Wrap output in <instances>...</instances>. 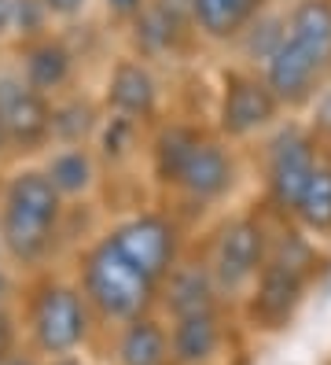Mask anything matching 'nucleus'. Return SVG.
I'll list each match as a JSON object with an SVG mask.
<instances>
[{
  "instance_id": "f257e3e1",
  "label": "nucleus",
  "mask_w": 331,
  "mask_h": 365,
  "mask_svg": "<svg viewBox=\"0 0 331 365\" xmlns=\"http://www.w3.org/2000/svg\"><path fill=\"white\" fill-rule=\"evenodd\" d=\"M247 148L217 133L199 111H169L147 137L151 196L188 229L228 210L247 178Z\"/></svg>"
},
{
  "instance_id": "f03ea898",
  "label": "nucleus",
  "mask_w": 331,
  "mask_h": 365,
  "mask_svg": "<svg viewBox=\"0 0 331 365\" xmlns=\"http://www.w3.org/2000/svg\"><path fill=\"white\" fill-rule=\"evenodd\" d=\"M66 203L41 163H15L0 181V255L19 277L70 262Z\"/></svg>"
},
{
  "instance_id": "7ed1b4c3",
  "label": "nucleus",
  "mask_w": 331,
  "mask_h": 365,
  "mask_svg": "<svg viewBox=\"0 0 331 365\" xmlns=\"http://www.w3.org/2000/svg\"><path fill=\"white\" fill-rule=\"evenodd\" d=\"M15 310L22 325V347L33 351L41 361L85 354L103 336L100 317L85 299L70 266H48L22 277Z\"/></svg>"
},
{
  "instance_id": "20e7f679",
  "label": "nucleus",
  "mask_w": 331,
  "mask_h": 365,
  "mask_svg": "<svg viewBox=\"0 0 331 365\" xmlns=\"http://www.w3.org/2000/svg\"><path fill=\"white\" fill-rule=\"evenodd\" d=\"M324 262H327L324 244H317L313 236H305L298 225L276 218L269 259H265L251 292L239 299L247 329L261 332V336L283 332L298 317V310L309 299V288L317 284Z\"/></svg>"
},
{
  "instance_id": "39448f33",
  "label": "nucleus",
  "mask_w": 331,
  "mask_h": 365,
  "mask_svg": "<svg viewBox=\"0 0 331 365\" xmlns=\"http://www.w3.org/2000/svg\"><path fill=\"white\" fill-rule=\"evenodd\" d=\"M283 37L261 74L287 115H302L331 81V0H283Z\"/></svg>"
},
{
  "instance_id": "423d86ee",
  "label": "nucleus",
  "mask_w": 331,
  "mask_h": 365,
  "mask_svg": "<svg viewBox=\"0 0 331 365\" xmlns=\"http://www.w3.org/2000/svg\"><path fill=\"white\" fill-rule=\"evenodd\" d=\"M276 214L261 200L232 203L210 222V229L199 236V251L217 281V292L225 303H239L258 281V273L269 259Z\"/></svg>"
},
{
  "instance_id": "0eeeda50",
  "label": "nucleus",
  "mask_w": 331,
  "mask_h": 365,
  "mask_svg": "<svg viewBox=\"0 0 331 365\" xmlns=\"http://www.w3.org/2000/svg\"><path fill=\"white\" fill-rule=\"evenodd\" d=\"M70 273L78 277V284H81L85 299L93 303L103 329L159 310V292L162 288L154 284L144 269L132 266L103 236V229L70 255Z\"/></svg>"
},
{
  "instance_id": "6e6552de",
  "label": "nucleus",
  "mask_w": 331,
  "mask_h": 365,
  "mask_svg": "<svg viewBox=\"0 0 331 365\" xmlns=\"http://www.w3.org/2000/svg\"><path fill=\"white\" fill-rule=\"evenodd\" d=\"M320 137L313 133L302 115H287L269 137H261L251 152V170L258 178V200L269 207L276 218H291L298 207L305 181L320 159Z\"/></svg>"
},
{
  "instance_id": "1a4fd4ad",
  "label": "nucleus",
  "mask_w": 331,
  "mask_h": 365,
  "mask_svg": "<svg viewBox=\"0 0 331 365\" xmlns=\"http://www.w3.org/2000/svg\"><path fill=\"white\" fill-rule=\"evenodd\" d=\"M206 118L217 125L221 137H228L239 148H254L261 137H269L287 118V107L273 93L258 67H247L239 59H228L217 67V81L210 93Z\"/></svg>"
},
{
  "instance_id": "9d476101",
  "label": "nucleus",
  "mask_w": 331,
  "mask_h": 365,
  "mask_svg": "<svg viewBox=\"0 0 331 365\" xmlns=\"http://www.w3.org/2000/svg\"><path fill=\"white\" fill-rule=\"evenodd\" d=\"M96 89H100L107 115L132 118L140 125H159L173 111V100L166 89V71L140 56H132L129 48H118L110 56V63L100 71Z\"/></svg>"
},
{
  "instance_id": "9b49d317",
  "label": "nucleus",
  "mask_w": 331,
  "mask_h": 365,
  "mask_svg": "<svg viewBox=\"0 0 331 365\" xmlns=\"http://www.w3.org/2000/svg\"><path fill=\"white\" fill-rule=\"evenodd\" d=\"M122 48H129L132 56H140L162 71H173L191 63L206 45L195 34L184 0H151L137 23L122 30Z\"/></svg>"
},
{
  "instance_id": "f8f14e48",
  "label": "nucleus",
  "mask_w": 331,
  "mask_h": 365,
  "mask_svg": "<svg viewBox=\"0 0 331 365\" xmlns=\"http://www.w3.org/2000/svg\"><path fill=\"white\" fill-rule=\"evenodd\" d=\"M0 122L19 163H37L52 148V100L41 96L8 56H0Z\"/></svg>"
},
{
  "instance_id": "ddd939ff",
  "label": "nucleus",
  "mask_w": 331,
  "mask_h": 365,
  "mask_svg": "<svg viewBox=\"0 0 331 365\" xmlns=\"http://www.w3.org/2000/svg\"><path fill=\"white\" fill-rule=\"evenodd\" d=\"M8 59L15 63V71L48 100L85 85V74H88L85 59L78 56L66 30H52L48 37L30 41V45H22V48H11Z\"/></svg>"
},
{
  "instance_id": "4468645a",
  "label": "nucleus",
  "mask_w": 331,
  "mask_h": 365,
  "mask_svg": "<svg viewBox=\"0 0 331 365\" xmlns=\"http://www.w3.org/2000/svg\"><path fill=\"white\" fill-rule=\"evenodd\" d=\"M37 163L66 203H100L107 170L93 144H52Z\"/></svg>"
},
{
  "instance_id": "2eb2a0df",
  "label": "nucleus",
  "mask_w": 331,
  "mask_h": 365,
  "mask_svg": "<svg viewBox=\"0 0 331 365\" xmlns=\"http://www.w3.org/2000/svg\"><path fill=\"white\" fill-rule=\"evenodd\" d=\"M217 307H228L217 292V281L203 259V251L191 247L184 251V259L173 266V273L162 281V292H159V314L166 321L173 317H184V314H199V310H217Z\"/></svg>"
},
{
  "instance_id": "dca6fc26",
  "label": "nucleus",
  "mask_w": 331,
  "mask_h": 365,
  "mask_svg": "<svg viewBox=\"0 0 331 365\" xmlns=\"http://www.w3.org/2000/svg\"><path fill=\"white\" fill-rule=\"evenodd\" d=\"M103 336H107L110 365H173L169 325L159 310L122 321V325H110L103 329Z\"/></svg>"
},
{
  "instance_id": "f3484780",
  "label": "nucleus",
  "mask_w": 331,
  "mask_h": 365,
  "mask_svg": "<svg viewBox=\"0 0 331 365\" xmlns=\"http://www.w3.org/2000/svg\"><path fill=\"white\" fill-rule=\"evenodd\" d=\"M228 307L199 310L166 321L173 365H214L228 347Z\"/></svg>"
},
{
  "instance_id": "a211bd4d",
  "label": "nucleus",
  "mask_w": 331,
  "mask_h": 365,
  "mask_svg": "<svg viewBox=\"0 0 331 365\" xmlns=\"http://www.w3.org/2000/svg\"><path fill=\"white\" fill-rule=\"evenodd\" d=\"M280 0H184L195 34L206 48H232L239 34Z\"/></svg>"
},
{
  "instance_id": "6ab92c4d",
  "label": "nucleus",
  "mask_w": 331,
  "mask_h": 365,
  "mask_svg": "<svg viewBox=\"0 0 331 365\" xmlns=\"http://www.w3.org/2000/svg\"><path fill=\"white\" fill-rule=\"evenodd\" d=\"M147 137H151V125L107 115L93 140L107 178H137V174L147 178Z\"/></svg>"
},
{
  "instance_id": "aec40b11",
  "label": "nucleus",
  "mask_w": 331,
  "mask_h": 365,
  "mask_svg": "<svg viewBox=\"0 0 331 365\" xmlns=\"http://www.w3.org/2000/svg\"><path fill=\"white\" fill-rule=\"evenodd\" d=\"M103 118L107 107L100 100V89L78 85L52 100V144H93Z\"/></svg>"
},
{
  "instance_id": "412c9836",
  "label": "nucleus",
  "mask_w": 331,
  "mask_h": 365,
  "mask_svg": "<svg viewBox=\"0 0 331 365\" xmlns=\"http://www.w3.org/2000/svg\"><path fill=\"white\" fill-rule=\"evenodd\" d=\"M283 222L298 225L317 244H331V140L320 144V159L305 181L302 200L291 210V218H283Z\"/></svg>"
},
{
  "instance_id": "4be33fe9",
  "label": "nucleus",
  "mask_w": 331,
  "mask_h": 365,
  "mask_svg": "<svg viewBox=\"0 0 331 365\" xmlns=\"http://www.w3.org/2000/svg\"><path fill=\"white\" fill-rule=\"evenodd\" d=\"M283 0L280 4H273L265 15H258L254 23L239 34V41L228 48L232 52V59H239V63H247V67H265V59H269L273 52H276V45H280V37H283Z\"/></svg>"
},
{
  "instance_id": "5701e85b",
  "label": "nucleus",
  "mask_w": 331,
  "mask_h": 365,
  "mask_svg": "<svg viewBox=\"0 0 331 365\" xmlns=\"http://www.w3.org/2000/svg\"><path fill=\"white\" fill-rule=\"evenodd\" d=\"M56 26L52 11L44 8V0H15V15H11V48H22L30 41L48 37Z\"/></svg>"
},
{
  "instance_id": "b1692460",
  "label": "nucleus",
  "mask_w": 331,
  "mask_h": 365,
  "mask_svg": "<svg viewBox=\"0 0 331 365\" xmlns=\"http://www.w3.org/2000/svg\"><path fill=\"white\" fill-rule=\"evenodd\" d=\"M147 4L151 0H96V15L110 30H118V37H122V30H129L132 23H137Z\"/></svg>"
},
{
  "instance_id": "393cba45",
  "label": "nucleus",
  "mask_w": 331,
  "mask_h": 365,
  "mask_svg": "<svg viewBox=\"0 0 331 365\" xmlns=\"http://www.w3.org/2000/svg\"><path fill=\"white\" fill-rule=\"evenodd\" d=\"M302 118L313 125V133H317L320 140H331V81L317 93V100L302 111Z\"/></svg>"
},
{
  "instance_id": "a878e982",
  "label": "nucleus",
  "mask_w": 331,
  "mask_h": 365,
  "mask_svg": "<svg viewBox=\"0 0 331 365\" xmlns=\"http://www.w3.org/2000/svg\"><path fill=\"white\" fill-rule=\"evenodd\" d=\"M44 8L52 11L56 26H74L81 19L96 15V0H44Z\"/></svg>"
},
{
  "instance_id": "bb28decb",
  "label": "nucleus",
  "mask_w": 331,
  "mask_h": 365,
  "mask_svg": "<svg viewBox=\"0 0 331 365\" xmlns=\"http://www.w3.org/2000/svg\"><path fill=\"white\" fill-rule=\"evenodd\" d=\"M15 351H22V325L11 303V307H0V358H11Z\"/></svg>"
},
{
  "instance_id": "cd10ccee",
  "label": "nucleus",
  "mask_w": 331,
  "mask_h": 365,
  "mask_svg": "<svg viewBox=\"0 0 331 365\" xmlns=\"http://www.w3.org/2000/svg\"><path fill=\"white\" fill-rule=\"evenodd\" d=\"M19 284H22V277L15 273V266H8L4 255H0V307L15 303V299H19Z\"/></svg>"
},
{
  "instance_id": "c85d7f7f",
  "label": "nucleus",
  "mask_w": 331,
  "mask_h": 365,
  "mask_svg": "<svg viewBox=\"0 0 331 365\" xmlns=\"http://www.w3.org/2000/svg\"><path fill=\"white\" fill-rule=\"evenodd\" d=\"M11 15H15V0H0V56L11 52Z\"/></svg>"
},
{
  "instance_id": "c756f323",
  "label": "nucleus",
  "mask_w": 331,
  "mask_h": 365,
  "mask_svg": "<svg viewBox=\"0 0 331 365\" xmlns=\"http://www.w3.org/2000/svg\"><path fill=\"white\" fill-rule=\"evenodd\" d=\"M19 159H15V148H11V137L4 130V122H0V170H11Z\"/></svg>"
},
{
  "instance_id": "7c9ffc66",
  "label": "nucleus",
  "mask_w": 331,
  "mask_h": 365,
  "mask_svg": "<svg viewBox=\"0 0 331 365\" xmlns=\"http://www.w3.org/2000/svg\"><path fill=\"white\" fill-rule=\"evenodd\" d=\"M4 365H44L33 351H26V347H22V351H15L11 358H4Z\"/></svg>"
},
{
  "instance_id": "2f4dec72",
  "label": "nucleus",
  "mask_w": 331,
  "mask_h": 365,
  "mask_svg": "<svg viewBox=\"0 0 331 365\" xmlns=\"http://www.w3.org/2000/svg\"><path fill=\"white\" fill-rule=\"evenodd\" d=\"M44 365H88L85 354H63V358H48Z\"/></svg>"
},
{
  "instance_id": "473e14b6",
  "label": "nucleus",
  "mask_w": 331,
  "mask_h": 365,
  "mask_svg": "<svg viewBox=\"0 0 331 365\" xmlns=\"http://www.w3.org/2000/svg\"><path fill=\"white\" fill-rule=\"evenodd\" d=\"M0 365H4V358H0Z\"/></svg>"
}]
</instances>
